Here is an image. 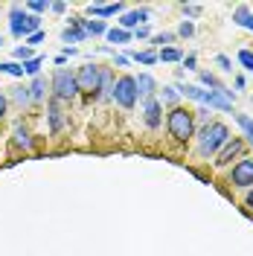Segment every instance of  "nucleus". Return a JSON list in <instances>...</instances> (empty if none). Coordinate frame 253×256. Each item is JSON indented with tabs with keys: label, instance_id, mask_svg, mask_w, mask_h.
I'll list each match as a JSON object with an SVG mask.
<instances>
[{
	"label": "nucleus",
	"instance_id": "nucleus-1",
	"mask_svg": "<svg viewBox=\"0 0 253 256\" xmlns=\"http://www.w3.org/2000/svg\"><path fill=\"white\" fill-rule=\"evenodd\" d=\"M9 32L15 35V38H30L35 32H41V18L38 15H30L24 6H12V12H9Z\"/></svg>",
	"mask_w": 253,
	"mask_h": 256
},
{
	"label": "nucleus",
	"instance_id": "nucleus-2",
	"mask_svg": "<svg viewBox=\"0 0 253 256\" xmlns=\"http://www.w3.org/2000/svg\"><path fill=\"white\" fill-rule=\"evenodd\" d=\"M180 94L190 96V99H198V102H204V105H212V108L233 111V102H230V90H227V88H224V90H204V88H198V84H186V88H180Z\"/></svg>",
	"mask_w": 253,
	"mask_h": 256
},
{
	"label": "nucleus",
	"instance_id": "nucleus-3",
	"mask_svg": "<svg viewBox=\"0 0 253 256\" xmlns=\"http://www.w3.org/2000/svg\"><path fill=\"white\" fill-rule=\"evenodd\" d=\"M166 126H169V134L174 140H190L192 131H195V114L190 108H172L169 116H166Z\"/></svg>",
	"mask_w": 253,
	"mask_h": 256
},
{
	"label": "nucleus",
	"instance_id": "nucleus-4",
	"mask_svg": "<svg viewBox=\"0 0 253 256\" xmlns=\"http://www.w3.org/2000/svg\"><path fill=\"white\" fill-rule=\"evenodd\" d=\"M230 140V131L224 122H210V126L201 128V154L210 158V154H218L222 146Z\"/></svg>",
	"mask_w": 253,
	"mask_h": 256
},
{
	"label": "nucleus",
	"instance_id": "nucleus-5",
	"mask_svg": "<svg viewBox=\"0 0 253 256\" xmlns=\"http://www.w3.org/2000/svg\"><path fill=\"white\" fill-rule=\"evenodd\" d=\"M111 96L116 99L120 108H134V102H137V82H134V76H120L114 82Z\"/></svg>",
	"mask_w": 253,
	"mask_h": 256
},
{
	"label": "nucleus",
	"instance_id": "nucleus-6",
	"mask_svg": "<svg viewBox=\"0 0 253 256\" xmlns=\"http://www.w3.org/2000/svg\"><path fill=\"white\" fill-rule=\"evenodd\" d=\"M52 94H56V99H73V96L79 94L76 73H70V70H56V73H52Z\"/></svg>",
	"mask_w": 253,
	"mask_h": 256
},
{
	"label": "nucleus",
	"instance_id": "nucleus-7",
	"mask_svg": "<svg viewBox=\"0 0 253 256\" xmlns=\"http://www.w3.org/2000/svg\"><path fill=\"white\" fill-rule=\"evenodd\" d=\"M99 82H102V67H96V64H84V67H79V73H76V84H79V90L94 94V90H99Z\"/></svg>",
	"mask_w": 253,
	"mask_h": 256
},
{
	"label": "nucleus",
	"instance_id": "nucleus-8",
	"mask_svg": "<svg viewBox=\"0 0 253 256\" xmlns=\"http://www.w3.org/2000/svg\"><path fill=\"white\" fill-rule=\"evenodd\" d=\"M230 184L233 186H253V160H238L233 166V175H230Z\"/></svg>",
	"mask_w": 253,
	"mask_h": 256
},
{
	"label": "nucleus",
	"instance_id": "nucleus-9",
	"mask_svg": "<svg viewBox=\"0 0 253 256\" xmlns=\"http://www.w3.org/2000/svg\"><path fill=\"white\" fill-rule=\"evenodd\" d=\"M242 148H244V140H242V137H233V140H227V143L222 146V152L216 154V166H224V163H230V160L236 158V154H242Z\"/></svg>",
	"mask_w": 253,
	"mask_h": 256
},
{
	"label": "nucleus",
	"instance_id": "nucleus-10",
	"mask_svg": "<svg viewBox=\"0 0 253 256\" xmlns=\"http://www.w3.org/2000/svg\"><path fill=\"white\" fill-rule=\"evenodd\" d=\"M88 35H84V30H82V18H73L70 20V26L62 32V41L64 44H79V41H84Z\"/></svg>",
	"mask_w": 253,
	"mask_h": 256
},
{
	"label": "nucleus",
	"instance_id": "nucleus-11",
	"mask_svg": "<svg viewBox=\"0 0 253 256\" xmlns=\"http://www.w3.org/2000/svg\"><path fill=\"white\" fill-rule=\"evenodd\" d=\"M94 18H111V15H120L122 12V3H90L88 6Z\"/></svg>",
	"mask_w": 253,
	"mask_h": 256
},
{
	"label": "nucleus",
	"instance_id": "nucleus-12",
	"mask_svg": "<svg viewBox=\"0 0 253 256\" xmlns=\"http://www.w3.org/2000/svg\"><path fill=\"white\" fill-rule=\"evenodd\" d=\"M142 114H146V126H148V128H158V126H160V102L154 99V96L146 102Z\"/></svg>",
	"mask_w": 253,
	"mask_h": 256
},
{
	"label": "nucleus",
	"instance_id": "nucleus-13",
	"mask_svg": "<svg viewBox=\"0 0 253 256\" xmlns=\"http://www.w3.org/2000/svg\"><path fill=\"white\" fill-rule=\"evenodd\" d=\"M146 18H148V12H146V9H137V12H126V15H122V20H120V30H131V26H137V30H140V24L142 20H146Z\"/></svg>",
	"mask_w": 253,
	"mask_h": 256
},
{
	"label": "nucleus",
	"instance_id": "nucleus-14",
	"mask_svg": "<svg viewBox=\"0 0 253 256\" xmlns=\"http://www.w3.org/2000/svg\"><path fill=\"white\" fill-rule=\"evenodd\" d=\"M50 134H58L62 131V126H64V116H62V108H58V99H52L50 102Z\"/></svg>",
	"mask_w": 253,
	"mask_h": 256
},
{
	"label": "nucleus",
	"instance_id": "nucleus-15",
	"mask_svg": "<svg viewBox=\"0 0 253 256\" xmlns=\"http://www.w3.org/2000/svg\"><path fill=\"white\" fill-rule=\"evenodd\" d=\"M134 82H137V96H148L152 99V94H154V79L148 73H140V79H134Z\"/></svg>",
	"mask_w": 253,
	"mask_h": 256
},
{
	"label": "nucleus",
	"instance_id": "nucleus-16",
	"mask_svg": "<svg viewBox=\"0 0 253 256\" xmlns=\"http://www.w3.org/2000/svg\"><path fill=\"white\" fill-rule=\"evenodd\" d=\"M233 20H236L238 26H244V30H253V15L248 6H238L236 12H233Z\"/></svg>",
	"mask_w": 253,
	"mask_h": 256
},
{
	"label": "nucleus",
	"instance_id": "nucleus-17",
	"mask_svg": "<svg viewBox=\"0 0 253 256\" xmlns=\"http://www.w3.org/2000/svg\"><path fill=\"white\" fill-rule=\"evenodd\" d=\"M82 30H84V35H105L108 26H105V20H82Z\"/></svg>",
	"mask_w": 253,
	"mask_h": 256
},
{
	"label": "nucleus",
	"instance_id": "nucleus-18",
	"mask_svg": "<svg viewBox=\"0 0 253 256\" xmlns=\"http://www.w3.org/2000/svg\"><path fill=\"white\" fill-rule=\"evenodd\" d=\"M180 58H184V52L178 47H163L158 52V62H180Z\"/></svg>",
	"mask_w": 253,
	"mask_h": 256
},
{
	"label": "nucleus",
	"instance_id": "nucleus-19",
	"mask_svg": "<svg viewBox=\"0 0 253 256\" xmlns=\"http://www.w3.org/2000/svg\"><path fill=\"white\" fill-rule=\"evenodd\" d=\"M105 35H108V41H111V44H128V41H131V35H128L126 30H120V26L108 30Z\"/></svg>",
	"mask_w": 253,
	"mask_h": 256
},
{
	"label": "nucleus",
	"instance_id": "nucleus-20",
	"mask_svg": "<svg viewBox=\"0 0 253 256\" xmlns=\"http://www.w3.org/2000/svg\"><path fill=\"white\" fill-rule=\"evenodd\" d=\"M15 146H18V148H30V146H32L30 131H26L24 126H18V128H15Z\"/></svg>",
	"mask_w": 253,
	"mask_h": 256
},
{
	"label": "nucleus",
	"instance_id": "nucleus-21",
	"mask_svg": "<svg viewBox=\"0 0 253 256\" xmlns=\"http://www.w3.org/2000/svg\"><path fill=\"white\" fill-rule=\"evenodd\" d=\"M0 73H9V76H24V64H18V62H3L0 64Z\"/></svg>",
	"mask_w": 253,
	"mask_h": 256
},
{
	"label": "nucleus",
	"instance_id": "nucleus-22",
	"mask_svg": "<svg viewBox=\"0 0 253 256\" xmlns=\"http://www.w3.org/2000/svg\"><path fill=\"white\" fill-rule=\"evenodd\" d=\"M41 64H44V58H41V56H35V58H30V62H24V73H26V76H38Z\"/></svg>",
	"mask_w": 253,
	"mask_h": 256
},
{
	"label": "nucleus",
	"instance_id": "nucleus-23",
	"mask_svg": "<svg viewBox=\"0 0 253 256\" xmlns=\"http://www.w3.org/2000/svg\"><path fill=\"white\" fill-rule=\"evenodd\" d=\"M24 9H26L30 15H41V12H47V9H50V3H47V0H30Z\"/></svg>",
	"mask_w": 253,
	"mask_h": 256
},
{
	"label": "nucleus",
	"instance_id": "nucleus-24",
	"mask_svg": "<svg viewBox=\"0 0 253 256\" xmlns=\"http://www.w3.org/2000/svg\"><path fill=\"white\" fill-rule=\"evenodd\" d=\"M44 94H47V82H44L41 76H38V79L32 82V88H30V96H32V99H41Z\"/></svg>",
	"mask_w": 253,
	"mask_h": 256
},
{
	"label": "nucleus",
	"instance_id": "nucleus-25",
	"mask_svg": "<svg viewBox=\"0 0 253 256\" xmlns=\"http://www.w3.org/2000/svg\"><path fill=\"white\" fill-rule=\"evenodd\" d=\"M131 58H134V62H140V64H154V62H158V52H152V50H142V52H134Z\"/></svg>",
	"mask_w": 253,
	"mask_h": 256
},
{
	"label": "nucleus",
	"instance_id": "nucleus-26",
	"mask_svg": "<svg viewBox=\"0 0 253 256\" xmlns=\"http://www.w3.org/2000/svg\"><path fill=\"white\" fill-rule=\"evenodd\" d=\"M233 116H236V122L244 128V134L250 137V143H253V120H250V116H244V114H233Z\"/></svg>",
	"mask_w": 253,
	"mask_h": 256
},
{
	"label": "nucleus",
	"instance_id": "nucleus-27",
	"mask_svg": "<svg viewBox=\"0 0 253 256\" xmlns=\"http://www.w3.org/2000/svg\"><path fill=\"white\" fill-rule=\"evenodd\" d=\"M114 90V82H111V70L102 67V82H99V94H111Z\"/></svg>",
	"mask_w": 253,
	"mask_h": 256
},
{
	"label": "nucleus",
	"instance_id": "nucleus-28",
	"mask_svg": "<svg viewBox=\"0 0 253 256\" xmlns=\"http://www.w3.org/2000/svg\"><path fill=\"white\" fill-rule=\"evenodd\" d=\"M238 64L253 73V50H238Z\"/></svg>",
	"mask_w": 253,
	"mask_h": 256
},
{
	"label": "nucleus",
	"instance_id": "nucleus-29",
	"mask_svg": "<svg viewBox=\"0 0 253 256\" xmlns=\"http://www.w3.org/2000/svg\"><path fill=\"white\" fill-rule=\"evenodd\" d=\"M15 102H18V105H30V102H32L30 88H15Z\"/></svg>",
	"mask_w": 253,
	"mask_h": 256
},
{
	"label": "nucleus",
	"instance_id": "nucleus-30",
	"mask_svg": "<svg viewBox=\"0 0 253 256\" xmlns=\"http://www.w3.org/2000/svg\"><path fill=\"white\" fill-rule=\"evenodd\" d=\"M201 82H204L206 88H216V90H224V84H222L218 79H216L212 73H201Z\"/></svg>",
	"mask_w": 253,
	"mask_h": 256
},
{
	"label": "nucleus",
	"instance_id": "nucleus-31",
	"mask_svg": "<svg viewBox=\"0 0 253 256\" xmlns=\"http://www.w3.org/2000/svg\"><path fill=\"white\" fill-rule=\"evenodd\" d=\"M15 58H24V62H30V58H35V56H32V50H30V47H18V50H15Z\"/></svg>",
	"mask_w": 253,
	"mask_h": 256
},
{
	"label": "nucleus",
	"instance_id": "nucleus-32",
	"mask_svg": "<svg viewBox=\"0 0 253 256\" xmlns=\"http://www.w3.org/2000/svg\"><path fill=\"white\" fill-rule=\"evenodd\" d=\"M163 99L166 102H178V88H163Z\"/></svg>",
	"mask_w": 253,
	"mask_h": 256
},
{
	"label": "nucleus",
	"instance_id": "nucleus-33",
	"mask_svg": "<svg viewBox=\"0 0 253 256\" xmlns=\"http://www.w3.org/2000/svg\"><path fill=\"white\" fill-rule=\"evenodd\" d=\"M44 38H47L44 32H35V35H30V38H26V47H35V44H41Z\"/></svg>",
	"mask_w": 253,
	"mask_h": 256
},
{
	"label": "nucleus",
	"instance_id": "nucleus-34",
	"mask_svg": "<svg viewBox=\"0 0 253 256\" xmlns=\"http://www.w3.org/2000/svg\"><path fill=\"white\" fill-rule=\"evenodd\" d=\"M172 32H163V35H154V38H152V41H154V44H172Z\"/></svg>",
	"mask_w": 253,
	"mask_h": 256
},
{
	"label": "nucleus",
	"instance_id": "nucleus-35",
	"mask_svg": "<svg viewBox=\"0 0 253 256\" xmlns=\"http://www.w3.org/2000/svg\"><path fill=\"white\" fill-rule=\"evenodd\" d=\"M192 32H195V26H192L190 20H184V24H180V35H184V38H190Z\"/></svg>",
	"mask_w": 253,
	"mask_h": 256
},
{
	"label": "nucleus",
	"instance_id": "nucleus-36",
	"mask_svg": "<svg viewBox=\"0 0 253 256\" xmlns=\"http://www.w3.org/2000/svg\"><path fill=\"white\" fill-rule=\"evenodd\" d=\"M216 62H218V67H222V70H233V62H230L227 56H218Z\"/></svg>",
	"mask_w": 253,
	"mask_h": 256
},
{
	"label": "nucleus",
	"instance_id": "nucleus-37",
	"mask_svg": "<svg viewBox=\"0 0 253 256\" xmlns=\"http://www.w3.org/2000/svg\"><path fill=\"white\" fill-rule=\"evenodd\" d=\"M184 12H186V15H198V12H201V6H195V3H190V6H184Z\"/></svg>",
	"mask_w": 253,
	"mask_h": 256
},
{
	"label": "nucleus",
	"instance_id": "nucleus-38",
	"mask_svg": "<svg viewBox=\"0 0 253 256\" xmlns=\"http://www.w3.org/2000/svg\"><path fill=\"white\" fill-rule=\"evenodd\" d=\"M6 105H9V102H6V94H0V120L6 116Z\"/></svg>",
	"mask_w": 253,
	"mask_h": 256
},
{
	"label": "nucleus",
	"instance_id": "nucleus-39",
	"mask_svg": "<svg viewBox=\"0 0 253 256\" xmlns=\"http://www.w3.org/2000/svg\"><path fill=\"white\" fill-rule=\"evenodd\" d=\"M184 64H186V70H198V67H195V56H186Z\"/></svg>",
	"mask_w": 253,
	"mask_h": 256
},
{
	"label": "nucleus",
	"instance_id": "nucleus-40",
	"mask_svg": "<svg viewBox=\"0 0 253 256\" xmlns=\"http://www.w3.org/2000/svg\"><path fill=\"white\" fill-rule=\"evenodd\" d=\"M50 9H52V12H58V15H62L64 9H67V3H50Z\"/></svg>",
	"mask_w": 253,
	"mask_h": 256
},
{
	"label": "nucleus",
	"instance_id": "nucleus-41",
	"mask_svg": "<svg viewBox=\"0 0 253 256\" xmlns=\"http://www.w3.org/2000/svg\"><path fill=\"white\" fill-rule=\"evenodd\" d=\"M248 207L253 210V190H250V195H248Z\"/></svg>",
	"mask_w": 253,
	"mask_h": 256
},
{
	"label": "nucleus",
	"instance_id": "nucleus-42",
	"mask_svg": "<svg viewBox=\"0 0 253 256\" xmlns=\"http://www.w3.org/2000/svg\"><path fill=\"white\" fill-rule=\"evenodd\" d=\"M0 44H3V38H0Z\"/></svg>",
	"mask_w": 253,
	"mask_h": 256
}]
</instances>
